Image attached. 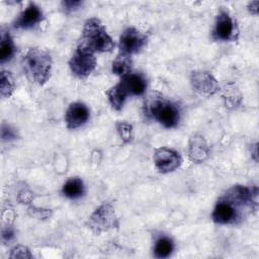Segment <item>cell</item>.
I'll use <instances>...</instances> for the list:
<instances>
[{
  "label": "cell",
  "mask_w": 259,
  "mask_h": 259,
  "mask_svg": "<svg viewBox=\"0 0 259 259\" xmlns=\"http://www.w3.org/2000/svg\"><path fill=\"white\" fill-rule=\"evenodd\" d=\"M254 193L248 187L236 185L227 190V192L218 200L211 213V219L220 225L236 224L241 218L243 209L252 208L255 203Z\"/></svg>",
  "instance_id": "6da1fadb"
},
{
  "label": "cell",
  "mask_w": 259,
  "mask_h": 259,
  "mask_svg": "<svg viewBox=\"0 0 259 259\" xmlns=\"http://www.w3.org/2000/svg\"><path fill=\"white\" fill-rule=\"evenodd\" d=\"M22 68L24 73L32 82L44 85L52 75L53 61L49 53L40 49H29L22 58Z\"/></svg>",
  "instance_id": "7a4b0ae2"
},
{
  "label": "cell",
  "mask_w": 259,
  "mask_h": 259,
  "mask_svg": "<svg viewBox=\"0 0 259 259\" xmlns=\"http://www.w3.org/2000/svg\"><path fill=\"white\" fill-rule=\"evenodd\" d=\"M78 46L93 53H107L113 50L114 42L101 21L98 18L93 17L85 22Z\"/></svg>",
  "instance_id": "3957f363"
},
{
  "label": "cell",
  "mask_w": 259,
  "mask_h": 259,
  "mask_svg": "<svg viewBox=\"0 0 259 259\" xmlns=\"http://www.w3.org/2000/svg\"><path fill=\"white\" fill-rule=\"evenodd\" d=\"M148 112L155 120L167 128L175 127L180 119V110L177 105L161 96L150 99Z\"/></svg>",
  "instance_id": "277c9868"
},
{
  "label": "cell",
  "mask_w": 259,
  "mask_h": 259,
  "mask_svg": "<svg viewBox=\"0 0 259 259\" xmlns=\"http://www.w3.org/2000/svg\"><path fill=\"white\" fill-rule=\"evenodd\" d=\"M89 228L96 234L108 231L118 227V219L115 214L114 207L110 203H104L100 205L90 215L88 220Z\"/></svg>",
  "instance_id": "5b68a950"
},
{
  "label": "cell",
  "mask_w": 259,
  "mask_h": 259,
  "mask_svg": "<svg viewBox=\"0 0 259 259\" xmlns=\"http://www.w3.org/2000/svg\"><path fill=\"white\" fill-rule=\"evenodd\" d=\"M69 67L72 73L78 78L88 77L96 67V58L94 53L78 46L69 61Z\"/></svg>",
  "instance_id": "8992f818"
},
{
  "label": "cell",
  "mask_w": 259,
  "mask_h": 259,
  "mask_svg": "<svg viewBox=\"0 0 259 259\" xmlns=\"http://www.w3.org/2000/svg\"><path fill=\"white\" fill-rule=\"evenodd\" d=\"M239 30L234 18L225 9H220L212 29V37L222 41H233L238 38Z\"/></svg>",
  "instance_id": "52a82bcc"
},
{
  "label": "cell",
  "mask_w": 259,
  "mask_h": 259,
  "mask_svg": "<svg viewBox=\"0 0 259 259\" xmlns=\"http://www.w3.org/2000/svg\"><path fill=\"white\" fill-rule=\"evenodd\" d=\"M147 36L135 27H127L119 36V53L133 55L139 53L147 44Z\"/></svg>",
  "instance_id": "ba28073f"
},
{
  "label": "cell",
  "mask_w": 259,
  "mask_h": 259,
  "mask_svg": "<svg viewBox=\"0 0 259 259\" xmlns=\"http://www.w3.org/2000/svg\"><path fill=\"white\" fill-rule=\"evenodd\" d=\"M153 161L156 168L162 173H169L175 171L180 167L182 159L176 151L162 147L154 151Z\"/></svg>",
  "instance_id": "9c48e42d"
},
{
  "label": "cell",
  "mask_w": 259,
  "mask_h": 259,
  "mask_svg": "<svg viewBox=\"0 0 259 259\" xmlns=\"http://www.w3.org/2000/svg\"><path fill=\"white\" fill-rule=\"evenodd\" d=\"M192 88L201 95L210 96L219 91V84L214 77L205 71H193L190 76Z\"/></svg>",
  "instance_id": "30bf717a"
},
{
  "label": "cell",
  "mask_w": 259,
  "mask_h": 259,
  "mask_svg": "<svg viewBox=\"0 0 259 259\" xmlns=\"http://www.w3.org/2000/svg\"><path fill=\"white\" fill-rule=\"evenodd\" d=\"M89 118V109L82 102H74L70 104L65 114L67 127L75 130L87 122Z\"/></svg>",
  "instance_id": "8fae6325"
},
{
  "label": "cell",
  "mask_w": 259,
  "mask_h": 259,
  "mask_svg": "<svg viewBox=\"0 0 259 259\" xmlns=\"http://www.w3.org/2000/svg\"><path fill=\"white\" fill-rule=\"evenodd\" d=\"M42 19V12L40 8L34 3H29L27 7L19 14L17 19L14 21L13 26L15 28L27 29L33 27Z\"/></svg>",
  "instance_id": "7c38bea8"
},
{
  "label": "cell",
  "mask_w": 259,
  "mask_h": 259,
  "mask_svg": "<svg viewBox=\"0 0 259 259\" xmlns=\"http://www.w3.org/2000/svg\"><path fill=\"white\" fill-rule=\"evenodd\" d=\"M120 83L128 95H143L147 88V81L140 73H128L124 75L121 77Z\"/></svg>",
  "instance_id": "4fadbf2b"
},
{
  "label": "cell",
  "mask_w": 259,
  "mask_h": 259,
  "mask_svg": "<svg viewBox=\"0 0 259 259\" xmlns=\"http://www.w3.org/2000/svg\"><path fill=\"white\" fill-rule=\"evenodd\" d=\"M208 154H209V149L205 140L200 136L192 137L189 142V148H188L189 159L192 162L200 163L208 157Z\"/></svg>",
  "instance_id": "5bb4252c"
},
{
  "label": "cell",
  "mask_w": 259,
  "mask_h": 259,
  "mask_svg": "<svg viewBox=\"0 0 259 259\" xmlns=\"http://www.w3.org/2000/svg\"><path fill=\"white\" fill-rule=\"evenodd\" d=\"M106 95L108 97V100L111 104V106L115 110H120L124 104L125 99L127 98L128 94L124 87L121 85V83H117L116 85L112 86L106 91Z\"/></svg>",
  "instance_id": "9a60e30c"
},
{
  "label": "cell",
  "mask_w": 259,
  "mask_h": 259,
  "mask_svg": "<svg viewBox=\"0 0 259 259\" xmlns=\"http://www.w3.org/2000/svg\"><path fill=\"white\" fill-rule=\"evenodd\" d=\"M85 187L83 181L78 177H72L68 179L64 185L62 192L63 194L70 199H77L84 194Z\"/></svg>",
  "instance_id": "2e32d148"
},
{
  "label": "cell",
  "mask_w": 259,
  "mask_h": 259,
  "mask_svg": "<svg viewBox=\"0 0 259 259\" xmlns=\"http://www.w3.org/2000/svg\"><path fill=\"white\" fill-rule=\"evenodd\" d=\"M132 67H133V60L131 56L119 53L112 62L111 71L113 74L123 77L124 75L131 73Z\"/></svg>",
  "instance_id": "e0dca14e"
},
{
  "label": "cell",
  "mask_w": 259,
  "mask_h": 259,
  "mask_svg": "<svg viewBox=\"0 0 259 259\" xmlns=\"http://www.w3.org/2000/svg\"><path fill=\"white\" fill-rule=\"evenodd\" d=\"M222 97L224 99L225 105L229 108H234L241 103L242 95L239 89L234 84H228L223 89Z\"/></svg>",
  "instance_id": "ac0fdd59"
},
{
  "label": "cell",
  "mask_w": 259,
  "mask_h": 259,
  "mask_svg": "<svg viewBox=\"0 0 259 259\" xmlns=\"http://www.w3.org/2000/svg\"><path fill=\"white\" fill-rule=\"evenodd\" d=\"M15 53V45L8 32L2 33L1 36V47H0V62L4 64L12 59Z\"/></svg>",
  "instance_id": "d6986e66"
},
{
  "label": "cell",
  "mask_w": 259,
  "mask_h": 259,
  "mask_svg": "<svg viewBox=\"0 0 259 259\" xmlns=\"http://www.w3.org/2000/svg\"><path fill=\"white\" fill-rule=\"evenodd\" d=\"M174 248L173 242L168 237H160L154 246V255L157 258H167Z\"/></svg>",
  "instance_id": "ffe728a7"
},
{
  "label": "cell",
  "mask_w": 259,
  "mask_h": 259,
  "mask_svg": "<svg viewBox=\"0 0 259 259\" xmlns=\"http://www.w3.org/2000/svg\"><path fill=\"white\" fill-rule=\"evenodd\" d=\"M15 90V84L10 72L1 71L0 74V92L3 97H10Z\"/></svg>",
  "instance_id": "44dd1931"
},
{
  "label": "cell",
  "mask_w": 259,
  "mask_h": 259,
  "mask_svg": "<svg viewBox=\"0 0 259 259\" xmlns=\"http://www.w3.org/2000/svg\"><path fill=\"white\" fill-rule=\"evenodd\" d=\"M117 132L123 143H128L133 138V126L126 122H119L117 124Z\"/></svg>",
  "instance_id": "7402d4cb"
},
{
  "label": "cell",
  "mask_w": 259,
  "mask_h": 259,
  "mask_svg": "<svg viewBox=\"0 0 259 259\" xmlns=\"http://www.w3.org/2000/svg\"><path fill=\"white\" fill-rule=\"evenodd\" d=\"M16 137L15 135V132L7 124L3 123L2 126H1V139L2 141H11V140H14Z\"/></svg>",
  "instance_id": "603a6c76"
},
{
  "label": "cell",
  "mask_w": 259,
  "mask_h": 259,
  "mask_svg": "<svg viewBox=\"0 0 259 259\" xmlns=\"http://www.w3.org/2000/svg\"><path fill=\"white\" fill-rule=\"evenodd\" d=\"M82 5L81 1H73V0H66L62 2V8L64 10V12L69 13L72 12L76 9H78V7Z\"/></svg>",
  "instance_id": "cb8c5ba5"
},
{
  "label": "cell",
  "mask_w": 259,
  "mask_h": 259,
  "mask_svg": "<svg viewBox=\"0 0 259 259\" xmlns=\"http://www.w3.org/2000/svg\"><path fill=\"white\" fill-rule=\"evenodd\" d=\"M14 237V232L10 227H7L2 230V239L4 241H10Z\"/></svg>",
  "instance_id": "d4e9b609"
},
{
  "label": "cell",
  "mask_w": 259,
  "mask_h": 259,
  "mask_svg": "<svg viewBox=\"0 0 259 259\" xmlns=\"http://www.w3.org/2000/svg\"><path fill=\"white\" fill-rule=\"evenodd\" d=\"M258 5H259V2H258V1H253V2L249 3V5H248L249 11H250L252 14L256 15V14L258 13Z\"/></svg>",
  "instance_id": "484cf974"
}]
</instances>
